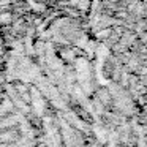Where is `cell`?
Segmentation results:
<instances>
[{"mask_svg": "<svg viewBox=\"0 0 147 147\" xmlns=\"http://www.w3.org/2000/svg\"><path fill=\"white\" fill-rule=\"evenodd\" d=\"M14 22V13L10 10H0V27H10Z\"/></svg>", "mask_w": 147, "mask_h": 147, "instance_id": "1", "label": "cell"}, {"mask_svg": "<svg viewBox=\"0 0 147 147\" xmlns=\"http://www.w3.org/2000/svg\"><path fill=\"white\" fill-rule=\"evenodd\" d=\"M18 2H19V3H27L29 0H18Z\"/></svg>", "mask_w": 147, "mask_h": 147, "instance_id": "2", "label": "cell"}]
</instances>
